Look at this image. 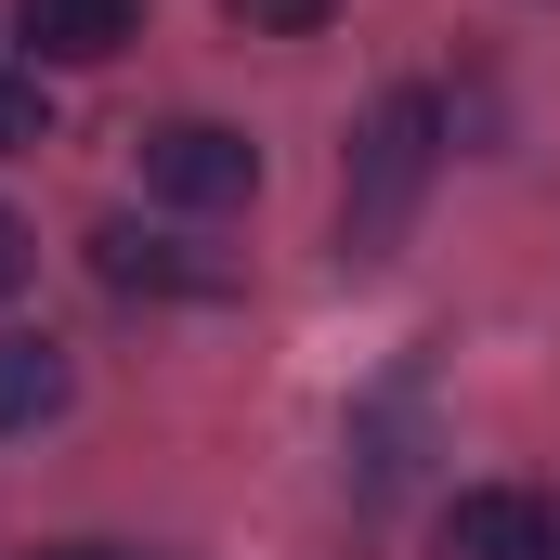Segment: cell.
I'll return each instance as SVG.
<instances>
[{
	"label": "cell",
	"instance_id": "6da1fadb",
	"mask_svg": "<svg viewBox=\"0 0 560 560\" xmlns=\"http://www.w3.org/2000/svg\"><path fill=\"white\" fill-rule=\"evenodd\" d=\"M430 170H443V105L430 92H378V118L352 131V170H339V248L352 261H392L405 248Z\"/></svg>",
	"mask_w": 560,
	"mask_h": 560
},
{
	"label": "cell",
	"instance_id": "7a4b0ae2",
	"mask_svg": "<svg viewBox=\"0 0 560 560\" xmlns=\"http://www.w3.org/2000/svg\"><path fill=\"white\" fill-rule=\"evenodd\" d=\"M143 183H156L170 209H248V196H261V143L222 131V118H156V131H143Z\"/></svg>",
	"mask_w": 560,
	"mask_h": 560
},
{
	"label": "cell",
	"instance_id": "3957f363",
	"mask_svg": "<svg viewBox=\"0 0 560 560\" xmlns=\"http://www.w3.org/2000/svg\"><path fill=\"white\" fill-rule=\"evenodd\" d=\"M560 548V509L522 495V482H469L443 495V560H548Z\"/></svg>",
	"mask_w": 560,
	"mask_h": 560
},
{
	"label": "cell",
	"instance_id": "277c9868",
	"mask_svg": "<svg viewBox=\"0 0 560 560\" xmlns=\"http://www.w3.org/2000/svg\"><path fill=\"white\" fill-rule=\"evenodd\" d=\"M131 26H143V0H13L26 66H105Z\"/></svg>",
	"mask_w": 560,
	"mask_h": 560
},
{
	"label": "cell",
	"instance_id": "5b68a950",
	"mask_svg": "<svg viewBox=\"0 0 560 560\" xmlns=\"http://www.w3.org/2000/svg\"><path fill=\"white\" fill-rule=\"evenodd\" d=\"M92 275L118 287V300H209V287H222V261H183V235L105 222V235H92Z\"/></svg>",
	"mask_w": 560,
	"mask_h": 560
},
{
	"label": "cell",
	"instance_id": "8992f818",
	"mask_svg": "<svg viewBox=\"0 0 560 560\" xmlns=\"http://www.w3.org/2000/svg\"><path fill=\"white\" fill-rule=\"evenodd\" d=\"M39 418H66V352L26 339V326H0V443L39 430Z\"/></svg>",
	"mask_w": 560,
	"mask_h": 560
},
{
	"label": "cell",
	"instance_id": "52a82bcc",
	"mask_svg": "<svg viewBox=\"0 0 560 560\" xmlns=\"http://www.w3.org/2000/svg\"><path fill=\"white\" fill-rule=\"evenodd\" d=\"M52 143V105H39V66L26 79H0V156H39Z\"/></svg>",
	"mask_w": 560,
	"mask_h": 560
},
{
	"label": "cell",
	"instance_id": "ba28073f",
	"mask_svg": "<svg viewBox=\"0 0 560 560\" xmlns=\"http://www.w3.org/2000/svg\"><path fill=\"white\" fill-rule=\"evenodd\" d=\"M222 13H235V26H261V39H313L339 0H222Z\"/></svg>",
	"mask_w": 560,
	"mask_h": 560
},
{
	"label": "cell",
	"instance_id": "9c48e42d",
	"mask_svg": "<svg viewBox=\"0 0 560 560\" xmlns=\"http://www.w3.org/2000/svg\"><path fill=\"white\" fill-rule=\"evenodd\" d=\"M26 261H39V235H26V222H13V209H0V300H13V287H26Z\"/></svg>",
	"mask_w": 560,
	"mask_h": 560
},
{
	"label": "cell",
	"instance_id": "30bf717a",
	"mask_svg": "<svg viewBox=\"0 0 560 560\" xmlns=\"http://www.w3.org/2000/svg\"><path fill=\"white\" fill-rule=\"evenodd\" d=\"M39 560H143V548H105V535H66V548H39Z\"/></svg>",
	"mask_w": 560,
	"mask_h": 560
},
{
	"label": "cell",
	"instance_id": "8fae6325",
	"mask_svg": "<svg viewBox=\"0 0 560 560\" xmlns=\"http://www.w3.org/2000/svg\"><path fill=\"white\" fill-rule=\"evenodd\" d=\"M548 560H560V548H548Z\"/></svg>",
	"mask_w": 560,
	"mask_h": 560
}]
</instances>
